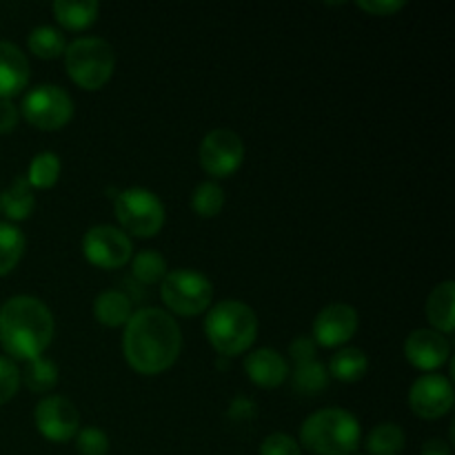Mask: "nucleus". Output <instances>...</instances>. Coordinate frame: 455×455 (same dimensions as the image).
<instances>
[{"instance_id": "nucleus-1", "label": "nucleus", "mask_w": 455, "mask_h": 455, "mask_svg": "<svg viewBox=\"0 0 455 455\" xmlns=\"http://www.w3.org/2000/svg\"><path fill=\"white\" fill-rule=\"evenodd\" d=\"M182 333L172 314L156 307L136 311L124 324L123 351L129 367L142 376H158L178 360Z\"/></svg>"}, {"instance_id": "nucleus-2", "label": "nucleus", "mask_w": 455, "mask_h": 455, "mask_svg": "<svg viewBox=\"0 0 455 455\" xmlns=\"http://www.w3.org/2000/svg\"><path fill=\"white\" fill-rule=\"evenodd\" d=\"M53 338V315L34 296H13L0 307V345L18 360H34L44 354Z\"/></svg>"}, {"instance_id": "nucleus-3", "label": "nucleus", "mask_w": 455, "mask_h": 455, "mask_svg": "<svg viewBox=\"0 0 455 455\" xmlns=\"http://www.w3.org/2000/svg\"><path fill=\"white\" fill-rule=\"evenodd\" d=\"M300 443L315 455H355L363 443V429L354 413L345 409H320L302 422Z\"/></svg>"}, {"instance_id": "nucleus-4", "label": "nucleus", "mask_w": 455, "mask_h": 455, "mask_svg": "<svg viewBox=\"0 0 455 455\" xmlns=\"http://www.w3.org/2000/svg\"><path fill=\"white\" fill-rule=\"evenodd\" d=\"M204 333L213 349L225 358L244 354L256 342V311L240 300H222L207 311Z\"/></svg>"}, {"instance_id": "nucleus-5", "label": "nucleus", "mask_w": 455, "mask_h": 455, "mask_svg": "<svg viewBox=\"0 0 455 455\" xmlns=\"http://www.w3.org/2000/svg\"><path fill=\"white\" fill-rule=\"evenodd\" d=\"M116 67V53L102 38H78L67 44L65 69L78 87L87 92L105 87Z\"/></svg>"}, {"instance_id": "nucleus-6", "label": "nucleus", "mask_w": 455, "mask_h": 455, "mask_svg": "<svg viewBox=\"0 0 455 455\" xmlns=\"http://www.w3.org/2000/svg\"><path fill=\"white\" fill-rule=\"evenodd\" d=\"M120 227L136 238H151L164 225V204L158 196L142 187H129L114 198Z\"/></svg>"}, {"instance_id": "nucleus-7", "label": "nucleus", "mask_w": 455, "mask_h": 455, "mask_svg": "<svg viewBox=\"0 0 455 455\" xmlns=\"http://www.w3.org/2000/svg\"><path fill=\"white\" fill-rule=\"evenodd\" d=\"M160 298L176 315H200L212 307L213 287L207 275L194 269H173L160 283Z\"/></svg>"}, {"instance_id": "nucleus-8", "label": "nucleus", "mask_w": 455, "mask_h": 455, "mask_svg": "<svg viewBox=\"0 0 455 455\" xmlns=\"http://www.w3.org/2000/svg\"><path fill=\"white\" fill-rule=\"evenodd\" d=\"M20 114L40 132H56L74 116V100L58 84H40L22 98Z\"/></svg>"}, {"instance_id": "nucleus-9", "label": "nucleus", "mask_w": 455, "mask_h": 455, "mask_svg": "<svg viewBox=\"0 0 455 455\" xmlns=\"http://www.w3.org/2000/svg\"><path fill=\"white\" fill-rule=\"evenodd\" d=\"M83 253L93 267L120 269L133 256L132 238L114 225H96L84 234Z\"/></svg>"}, {"instance_id": "nucleus-10", "label": "nucleus", "mask_w": 455, "mask_h": 455, "mask_svg": "<svg viewBox=\"0 0 455 455\" xmlns=\"http://www.w3.org/2000/svg\"><path fill=\"white\" fill-rule=\"evenodd\" d=\"M244 160V142L231 129H213L200 145V167L212 178H227L240 169Z\"/></svg>"}, {"instance_id": "nucleus-11", "label": "nucleus", "mask_w": 455, "mask_h": 455, "mask_svg": "<svg viewBox=\"0 0 455 455\" xmlns=\"http://www.w3.org/2000/svg\"><path fill=\"white\" fill-rule=\"evenodd\" d=\"M36 427L52 443H67L80 431V413L71 400L62 395H44L36 407Z\"/></svg>"}, {"instance_id": "nucleus-12", "label": "nucleus", "mask_w": 455, "mask_h": 455, "mask_svg": "<svg viewBox=\"0 0 455 455\" xmlns=\"http://www.w3.org/2000/svg\"><path fill=\"white\" fill-rule=\"evenodd\" d=\"M409 404L418 418L435 420L451 411L453 385L443 373H425L418 378L409 391Z\"/></svg>"}, {"instance_id": "nucleus-13", "label": "nucleus", "mask_w": 455, "mask_h": 455, "mask_svg": "<svg viewBox=\"0 0 455 455\" xmlns=\"http://www.w3.org/2000/svg\"><path fill=\"white\" fill-rule=\"evenodd\" d=\"M358 331V311L345 302H331L314 320V342L320 347H340Z\"/></svg>"}, {"instance_id": "nucleus-14", "label": "nucleus", "mask_w": 455, "mask_h": 455, "mask_svg": "<svg viewBox=\"0 0 455 455\" xmlns=\"http://www.w3.org/2000/svg\"><path fill=\"white\" fill-rule=\"evenodd\" d=\"M404 355L411 367L420 371H438L451 355V345L447 336L434 331V329H416L404 340Z\"/></svg>"}, {"instance_id": "nucleus-15", "label": "nucleus", "mask_w": 455, "mask_h": 455, "mask_svg": "<svg viewBox=\"0 0 455 455\" xmlns=\"http://www.w3.org/2000/svg\"><path fill=\"white\" fill-rule=\"evenodd\" d=\"M244 371H247L249 380L262 389H275L283 385L289 376V364L283 355L275 349L262 347V349L251 351L244 358Z\"/></svg>"}, {"instance_id": "nucleus-16", "label": "nucleus", "mask_w": 455, "mask_h": 455, "mask_svg": "<svg viewBox=\"0 0 455 455\" xmlns=\"http://www.w3.org/2000/svg\"><path fill=\"white\" fill-rule=\"evenodd\" d=\"M29 83V60L16 44L0 40V100H12Z\"/></svg>"}, {"instance_id": "nucleus-17", "label": "nucleus", "mask_w": 455, "mask_h": 455, "mask_svg": "<svg viewBox=\"0 0 455 455\" xmlns=\"http://www.w3.org/2000/svg\"><path fill=\"white\" fill-rule=\"evenodd\" d=\"M427 318L434 331L449 336L455 327V284L453 280H444L431 291L427 300Z\"/></svg>"}, {"instance_id": "nucleus-18", "label": "nucleus", "mask_w": 455, "mask_h": 455, "mask_svg": "<svg viewBox=\"0 0 455 455\" xmlns=\"http://www.w3.org/2000/svg\"><path fill=\"white\" fill-rule=\"evenodd\" d=\"M133 315L132 298L127 293L118 291V289H109L102 291L100 296L93 300V318L105 327H123L129 323Z\"/></svg>"}, {"instance_id": "nucleus-19", "label": "nucleus", "mask_w": 455, "mask_h": 455, "mask_svg": "<svg viewBox=\"0 0 455 455\" xmlns=\"http://www.w3.org/2000/svg\"><path fill=\"white\" fill-rule=\"evenodd\" d=\"M100 4L96 0H58L53 3V16L65 29L80 31L96 22Z\"/></svg>"}, {"instance_id": "nucleus-20", "label": "nucleus", "mask_w": 455, "mask_h": 455, "mask_svg": "<svg viewBox=\"0 0 455 455\" xmlns=\"http://www.w3.org/2000/svg\"><path fill=\"white\" fill-rule=\"evenodd\" d=\"M36 207V198H34V191H31L29 182L27 178H16L7 189L0 194V209H3L4 216L9 220H27V218L34 213Z\"/></svg>"}, {"instance_id": "nucleus-21", "label": "nucleus", "mask_w": 455, "mask_h": 455, "mask_svg": "<svg viewBox=\"0 0 455 455\" xmlns=\"http://www.w3.org/2000/svg\"><path fill=\"white\" fill-rule=\"evenodd\" d=\"M407 444V435H404L403 427L395 422H380L373 427L367 435V451L371 455H400Z\"/></svg>"}, {"instance_id": "nucleus-22", "label": "nucleus", "mask_w": 455, "mask_h": 455, "mask_svg": "<svg viewBox=\"0 0 455 455\" xmlns=\"http://www.w3.org/2000/svg\"><path fill=\"white\" fill-rule=\"evenodd\" d=\"M367 354L363 349H358V347H347V349H340L333 355L327 371L340 382H355L367 373Z\"/></svg>"}, {"instance_id": "nucleus-23", "label": "nucleus", "mask_w": 455, "mask_h": 455, "mask_svg": "<svg viewBox=\"0 0 455 455\" xmlns=\"http://www.w3.org/2000/svg\"><path fill=\"white\" fill-rule=\"evenodd\" d=\"M20 380L25 382L27 389L34 391V394H49V391L58 385L56 363L44 358V355L29 360V363H27V369L20 373Z\"/></svg>"}, {"instance_id": "nucleus-24", "label": "nucleus", "mask_w": 455, "mask_h": 455, "mask_svg": "<svg viewBox=\"0 0 455 455\" xmlns=\"http://www.w3.org/2000/svg\"><path fill=\"white\" fill-rule=\"evenodd\" d=\"M25 253V234L12 222H0V275L16 269Z\"/></svg>"}, {"instance_id": "nucleus-25", "label": "nucleus", "mask_w": 455, "mask_h": 455, "mask_svg": "<svg viewBox=\"0 0 455 455\" xmlns=\"http://www.w3.org/2000/svg\"><path fill=\"white\" fill-rule=\"evenodd\" d=\"M27 44H29L31 53H36L43 60H53V58H60L65 53L67 43L65 36L56 29V27H36L34 31L27 38Z\"/></svg>"}, {"instance_id": "nucleus-26", "label": "nucleus", "mask_w": 455, "mask_h": 455, "mask_svg": "<svg viewBox=\"0 0 455 455\" xmlns=\"http://www.w3.org/2000/svg\"><path fill=\"white\" fill-rule=\"evenodd\" d=\"M60 178V158L53 151H40L29 164L27 182L31 189H49Z\"/></svg>"}, {"instance_id": "nucleus-27", "label": "nucleus", "mask_w": 455, "mask_h": 455, "mask_svg": "<svg viewBox=\"0 0 455 455\" xmlns=\"http://www.w3.org/2000/svg\"><path fill=\"white\" fill-rule=\"evenodd\" d=\"M132 274L142 284L163 283V278L167 275V260L158 251L145 249V251L132 256Z\"/></svg>"}, {"instance_id": "nucleus-28", "label": "nucleus", "mask_w": 455, "mask_h": 455, "mask_svg": "<svg viewBox=\"0 0 455 455\" xmlns=\"http://www.w3.org/2000/svg\"><path fill=\"white\" fill-rule=\"evenodd\" d=\"M329 371L320 360H309V363L296 364L293 371V389L300 394H320L327 387Z\"/></svg>"}, {"instance_id": "nucleus-29", "label": "nucleus", "mask_w": 455, "mask_h": 455, "mask_svg": "<svg viewBox=\"0 0 455 455\" xmlns=\"http://www.w3.org/2000/svg\"><path fill=\"white\" fill-rule=\"evenodd\" d=\"M225 207V191L216 182H200L191 194V209L200 218H216Z\"/></svg>"}, {"instance_id": "nucleus-30", "label": "nucleus", "mask_w": 455, "mask_h": 455, "mask_svg": "<svg viewBox=\"0 0 455 455\" xmlns=\"http://www.w3.org/2000/svg\"><path fill=\"white\" fill-rule=\"evenodd\" d=\"M76 449L80 455H107L109 453V438L98 427H84L76 434Z\"/></svg>"}, {"instance_id": "nucleus-31", "label": "nucleus", "mask_w": 455, "mask_h": 455, "mask_svg": "<svg viewBox=\"0 0 455 455\" xmlns=\"http://www.w3.org/2000/svg\"><path fill=\"white\" fill-rule=\"evenodd\" d=\"M18 387H20V371L12 358L0 355V404H7L18 394Z\"/></svg>"}, {"instance_id": "nucleus-32", "label": "nucleus", "mask_w": 455, "mask_h": 455, "mask_svg": "<svg viewBox=\"0 0 455 455\" xmlns=\"http://www.w3.org/2000/svg\"><path fill=\"white\" fill-rule=\"evenodd\" d=\"M260 455H300V444L287 434H271L262 440Z\"/></svg>"}, {"instance_id": "nucleus-33", "label": "nucleus", "mask_w": 455, "mask_h": 455, "mask_svg": "<svg viewBox=\"0 0 455 455\" xmlns=\"http://www.w3.org/2000/svg\"><path fill=\"white\" fill-rule=\"evenodd\" d=\"M404 0H358V7L371 16H391L404 7Z\"/></svg>"}, {"instance_id": "nucleus-34", "label": "nucleus", "mask_w": 455, "mask_h": 455, "mask_svg": "<svg viewBox=\"0 0 455 455\" xmlns=\"http://www.w3.org/2000/svg\"><path fill=\"white\" fill-rule=\"evenodd\" d=\"M289 354H291V358L296 360V364L315 360V342L307 336L296 338V340L291 342V347H289Z\"/></svg>"}, {"instance_id": "nucleus-35", "label": "nucleus", "mask_w": 455, "mask_h": 455, "mask_svg": "<svg viewBox=\"0 0 455 455\" xmlns=\"http://www.w3.org/2000/svg\"><path fill=\"white\" fill-rule=\"evenodd\" d=\"M20 109L12 100H0V133H9L18 127Z\"/></svg>"}, {"instance_id": "nucleus-36", "label": "nucleus", "mask_w": 455, "mask_h": 455, "mask_svg": "<svg viewBox=\"0 0 455 455\" xmlns=\"http://www.w3.org/2000/svg\"><path fill=\"white\" fill-rule=\"evenodd\" d=\"M420 455H451V447H449L444 440L431 438V440H427V443H425V447H422Z\"/></svg>"}]
</instances>
